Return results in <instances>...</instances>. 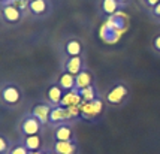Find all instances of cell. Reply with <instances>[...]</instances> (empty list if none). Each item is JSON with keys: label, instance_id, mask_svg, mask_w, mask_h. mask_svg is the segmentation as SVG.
Listing matches in <instances>:
<instances>
[{"label": "cell", "instance_id": "4316f807", "mask_svg": "<svg viewBox=\"0 0 160 154\" xmlns=\"http://www.w3.org/2000/svg\"><path fill=\"white\" fill-rule=\"evenodd\" d=\"M43 151H45V148H43V150H39V151H28V154H43Z\"/></svg>", "mask_w": 160, "mask_h": 154}, {"label": "cell", "instance_id": "52a82bcc", "mask_svg": "<svg viewBox=\"0 0 160 154\" xmlns=\"http://www.w3.org/2000/svg\"><path fill=\"white\" fill-rule=\"evenodd\" d=\"M63 51L66 57L84 56V42L79 37H68L63 43Z\"/></svg>", "mask_w": 160, "mask_h": 154}, {"label": "cell", "instance_id": "ac0fdd59", "mask_svg": "<svg viewBox=\"0 0 160 154\" xmlns=\"http://www.w3.org/2000/svg\"><path fill=\"white\" fill-rule=\"evenodd\" d=\"M57 84L60 85L64 91L73 90L75 88V77L70 75L69 72H64L63 70L62 73L58 75V78H57Z\"/></svg>", "mask_w": 160, "mask_h": 154}, {"label": "cell", "instance_id": "4fadbf2b", "mask_svg": "<svg viewBox=\"0 0 160 154\" xmlns=\"http://www.w3.org/2000/svg\"><path fill=\"white\" fill-rule=\"evenodd\" d=\"M66 121H69V118H68V108H64L62 105L52 106L51 114H49V123H48L49 126L56 127L58 124H62V123H66Z\"/></svg>", "mask_w": 160, "mask_h": 154}, {"label": "cell", "instance_id": "ffe728a7", "mask_svg": "<svg viewBox=\"0 0 160 154\" xmlns=\"http://www.w3.org/2000/svg\"><path fill=\"white\" fill-rule=\"evenodd\" d=\"M12 147V142L11 139L5 136V135H2L0 133V154H8L9 153V150Z\"/></svg>", "mask_w": 160, "mask_h": 154}, {"label": "cell", "instance_id": "7402d4cb", "mask_svg": "<svg viewBox=\"0 0 160 154\" xmlns=\"http://www.w3.org/2000/svg\"><path fill=\"white\" fill-rule=\"evenodd\" d=\"M11 3H12L14 6L18 7L24 15L28 14V5H30V2H28V0H12Z\"/></svg>", "mask_w": 160, "mask_h": 154}, {"label": "cell", "instance_id": "5b68a950", "mask_svg": "<svg viewBox=\"0 0 160 154\" xmlns=\"http://www.w3.org/2000/svg\"><path fill=\"white\" fill-rule=\"evenodd\" d=\"M0 15H2V20L9 24V26H17L22 21L24 14L21 12L17 6H14L12 3H8V5H2L0 6Z\"/></svg>", "mask_w": 160, "mask_h": 154}, {"label": "cell", "instance_id": "9c48e42d", "mask_svg": "<svg viewBox=\"0 0 160 154\" xmlns=\"http://www.w3.org/2000/svg\"><path fill=\"white\" fill-rule=\"evenodd\" d=\"M51 109H52V106L49 105L48 102H39V103H36V105L32 106L30 114L39 120L43 126H47V124L49 123V114H51Z\"/></svg>", "mask_w": 160, "mask_h": 154}, {"label": "cell", "instance_id": "6da1fadb", "mask_svg": "<svg viewBox=\"0 0 160 154\" xmlns=\"http://www.w3.org/2000/svg\"><path fill=\"white\" fill-rule=\"evenodd\" d=\"M129 97H130V87L123 81H115L108 87L103 100L105 105L111 108H121L129 100Z\"/></svg>", "mask_w": 160, "mask_h": 154}, {"label": "cell", "instance_id": "cb8c5ba5", "mask_svg": "<svg viewBox=\"0 0 160 154\" xmlns=\"http://www.w3.org/2000/svg\"><path fill=\"white\" fill-rule=\"evenodd\" d=\"M141 3H142V6L145 7L148 12H150L151 9H154V7L159 5L160 0H141Z\"/></svg>", "mask_w": 160, "mask_h": 154}, {"label": "cell", "instance_id": "f546056e", "mask_svg": "<svg viewBox=\"0 0 160 154\" xmlns=\"http://www.w3.org/2000/svg\"><path fill=\"white\" fill-rule=\"evenodd\" d=\"M28 2H33V0H28Z\"/></svg>", "mask_w": 160, "mask_h": 154}, {"label": "cell", "instance_id": "2e32d148", "mask_svg": "<svg viewBox=\"0 0 160 154\" xmlns=\"http://www.w3.org/2000/svg\"><path fill=\"white\" fill-rule=\"evenodd\" d=\"M81 103H82V97L79 94V90L73 88V90H69L64 93L60 105L64 106V108H69V106H78V105H81Z\"/></svg>", "mask_w": 160, "mask_h": 154}, {"label": "cell", "instance_id": "484cf974", "mask_svg": "<svg viewBox=\"0 0 160 154\" xmlns=\"http://www.w3.org/2000/svg\"><path fill=\"white\" fill-rule=\"evenodd\" d=\"M120 5H121V7H124V6H127V5H130V2L132 0H117Z\"/></svg>", "mask_w": 160, "mask_h": 154}, {"label": "cell", "instance_id": "7c38bea8", "mask_svg": "<svg viewBox=\"0 0 160 154\" xmlns=\"http://www.w3.org/2000/svg\"><path fill=\"white\" fill-rule=\"evenodd\" d=\"M64 93H66V91L63 90L57 82H54V84H51L48 88H47L45 99H47V102H48L51 106H57L62 103V99H63V96H64Z\"/></svg>", "mask_w": 160, "mask_h": 154}, {"label": "cell", "instance_id": "8fae6325", "mask_svg": "<svg viewBox=\"0 0 160 154\" xmlns=\"http://www.w3.org/2000/svg\"><path fill=\"white\" fill-rule=\"evenodd\" d=\"M78 141H54L51 150L56 154H78Z\"/></svg>", "mask_w": 160, "mask_h": 154}, {"label": "cell", "instance_id": "d6986e66", "mask_svg": "<svg viewBox=\"0 0 160 154\" xmlns=\"http://www.w3.org/2000/svg\"><path fill=\"white\" fill-rule=\"evenodd\" d=\"M79 94H81V97H82V102H93V100H96L98 97H100V94H99V91L94 84L90 85V87H87V88L79 90Z\"/></svg>", "mask_w": 160, "mask_h": 154}, {"label": "cell", "instance_id": "3957f363", "mask_svg": "<svg viewBox=\"0 0 160 154\" xmlns=\"http://www.w3.org/2000/svg\"><path fill=\"white\" fill-rule=\"evenodd\" d=\"M43 130V124L39 120L33 117L30 112H27L22 118L20 120L18 124V132L21 133V136H32V135H41Z\"/></svg>", "mask_w": 160, "mask_h": 154}, {"label": "cell", "instance_id": "8992f818", "mask_svg": "<svg viewBox=\"0 0 160 154\" xmlns=\"http://www.w3.org/2000/svg\"><path fill=\"white\" fill-rule=\"evenodd\" d=\"M52 11L51 0H33L28 5V14L35 18H47Z\"/></svg>", "mask_w": 160, "mask_h": 154}, {"label": "cell", "instance_id": "d4e9b609", "mask_svg": "<svg viewBox=\"0 0 160 154\" xmlns=\"http://www.w3.org/2000/svg\"><path fill=\"white\" fill-rule=\"evenodd\" d=\"M150 15H151V18H153L154 21L160 24V3L154 7V9H151V11H150Z\"/></svg>", "mask_w": 160, "mask_h": 154}, {"label": "cell", "instance_id": "e0dca14e", "mask_svg": "<svg viewBox=\"0 0 160 154\" xmlns=\"http://www.w3.org/2000/svg\"><path fill=\"white\" fill-rule=\"evenodd\" d=\"M120 9H121V5L117 0H100V12L105 17H114L117 15Z\"/></svg>", "mask_w": 160, "mask_h": 154}, {"label": "cell", "instance_id": "5bb4252c", "mask_svg": "<svg viewBox=\"0 0 160 154\" xmlns=\"http://www.w3.org/2000/svg\"><path fill=\"white\" fill-rule=\"evenodd\" d=\"M94 84V75L87 66L84 67L77 77H75V88L77 90H82V88H87L90 85Z\"/></svg>", "mask_w": 160, "mask_h": 154}, {"label": "cell", "instance_id": "9a60e30c", "mask_svg": "<svg viewBox=\"0 0 160 154\" xmlns=\"http://www.w3.org/2000/svg\"><path fill=\"white\" fill-rule=\"evenodd\" d=\"M22 145L27 148L28 151H39L43 150V138L42 135H32V136H21Z\"/></svg>", "mask_w": 160, "mask_h": 154}, {"label": "cell", "instance_id": "44dd1931", "mask_svg": "<svg viewBox=\"0 0 160 154\" xmlns=\"http://www.w3.org/2000/svg\"><path fill=\"white\" fill-rule=\"evenodd\" d=\"M8 154H28V150L22 145V142L20 141V142L12 144V147H11V150H9Z\"/></svg>", "mask_w": 160, "mask_h": 154}, {"label": "cell", "instance_id": "7a4b0ae2", "mask_svg": "<svg viewBox=\"0 0 160 154\" xmlns=\"http://www.w3.org/2000/svg\"><path fill=\"white\" fill-rule=\"evenodd\" d=\"M24 99V91L17 82H3L0 84V103L6 108H18Z\"/></svg>", "mask_w": 160, "mask_h": 154}, {"label": "cell", "instance_id": "30bf717a", "mask_svg": "<svg viewBox=\"0 0 160 154\" xmlns=\"http://www.w3.org/2000/svg\"><path fill=\"white\" fill-rule=\"evenodd\" d=\"M85 67V57L78 56V57H66L64 64H63V70L69 72L70 75L77 77L78 73Z\"/></svg>", "mask_w": 160, "mask_h": 154}, {"label": "cell", "instance_id": "603a6c76", "mask_svg": "<svg viewBox=\"0 0 160 154\" xmlns=\"http://www.w3.org/2000/svg\"><path fill=\"white\" fill-rule=\"evenodd\" d=\"M151 49H153L154 54L160 56V32L156 33L153 36V39H151Z\"/></svg>", "mask_w": 160, "mask_h": 154}, {"label": "cell", "instance_id": "83f0119b", "mask_svg": "<svg viewBox=\"0 0 160 154\" xmlns=\"http://www.w3.org/2000/svg\"><path fill=\"white\" fill-rule=\"evenodd\" d=\"M43 154H56V153H54V151H52L51 148H48V150L45 148V151H43Z\"/></svg>", "mask_w": 160, "mask_h": 154}, {"label": "cell", "instance_id": "277c9868", "mask_svg": "<svg viewBox=\"0 0 160 154\" xmlns=\"http://www.w3.org/2000/svg\"><path fill=\"white\" fill-rule=\"evenodd\" d=\"M81 109V118L84 120H96L103 112L105 109V100L103 97H98L93 102H82L79 105Z\"/></svg>", "mask_w": 160, "mask_h": 154}, {"label": "cell", "instance_id": "f1b7e54d", "mask_svg": "<svg viewBox=\"0 0 160 154\" xmlns=\"http://www.w3.org/2000/svg\"><path fill=\"white\" fill-rule=\"evenodd\" d=\"M11 2H12V0H0V6H2V5H8V3H11Z\"/></svg>", "mask_w": 160, "mask_h": 154}, {"label": "cell", "instance_id": "ba28073f", "mask_svg": "<svg viewBox=\"0 0 160 154\" xmlns=\"http://www.w3.org/2000/svg\"><path fill=\"white\" fill-rule=\"evenodd\" d=\"M54 141H72L77 139L75 136V127H73V123H62L58 126L54 127V135H52Z\"/></svg>", "mask_w": 160, "mask_h": 154}]
</instances>
